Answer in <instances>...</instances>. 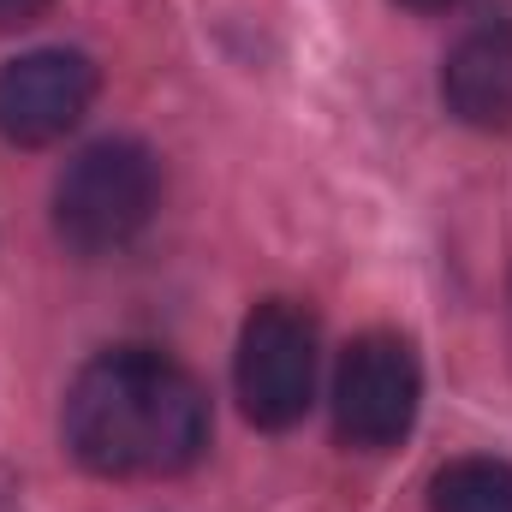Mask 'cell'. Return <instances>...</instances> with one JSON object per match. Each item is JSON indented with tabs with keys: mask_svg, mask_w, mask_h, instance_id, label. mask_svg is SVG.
Segmentation results:
<instances>
[{
	"mask_svg": "<svg viewBox=\"0 0 512 512\" xmlns=\"http://www.w3.org/2000/svg\"><path fill=\"white\" fill-rule=\"evenodd\" d=\"M399 6H411V12H447L453 0H399Z\"/></svg>",
	"mask_w": 512,
	"mask_h": 512,
	"instance_id": "cell-9",
	"label": "cell"
},
{
	"mask_svg": "<svg viewBox=\"0 0 512 512\" xmlns=\"http://www.w3.org/2000/svg\"><path fill=\"white\" fill-rule=\"evenodd\" d=\"M96 102V66L72 48H36L0 66V137L42 149L78 126Z\"/></svg>",
	"mask_w": 512,
	"mask_h": 512,
	"instance_id": "cell-5",
	"label": "cell"
},
{
	"mask_svg": "<svg viewBox=\"0 0 512 512\" xmlns=\"http://www.w3.org/2000/svg\"><path fill=\"white\" fill-rule=\"evenodd\" d=\"M417 399H423V370L399 334H364L346 346L334 376V429L346 447H364V453L393 447L411 429Z\"/></svg>",
	"mask_w": 512,
	"mask_h": 512,
	"instance_id": "cell-4",
	"label": "cell"
},
{
	"mask_svg": "<svg viewBox=\"0 0 512 512\" xmlns=\"http://www.w3.org/2000/svg\"><path fill=\"white\" fill-rule=\"evenodd\" d=\"M429 512H512V465L507 459H453L429 483Z\"/></svg>",
	"mask_w": 512,
	"mask_h": 512,
	"instance_id": "cell-7",
	"label": "cell"
},
{
	"mask_svg": "<svg viewBox=\"0 0 512 512\" xmlns=\"http://www.w3.org/2000/svg\"><path fill=\"white\" fill-rule=\"evenodd\" d=\"M161 203V167L143 143H90L54 185V227L78 256H108L131 245Z\"/></svg>",
	"mask_w": 512,
	"mask_h": 512,
	"instance_id": "cell-2",
	"label": "cell"
},
{
	"mask_svg": "<svg viewBox=\"0 0 512 512\" xmlns=\"http://www.w3.org/2000/svg\"><path fill=\"white\" fill-rule=\"evenodd\" d=\"M48 12V0H0V30H18V24H36Z\"/></svg>",
	"mask_w": 512,
	"mask_h": 512,
	"instance_id": "cell-8",
	"label": "cell"
},
{
	"mask_svg": "<svg viewBox=\"0 0 512 512\" xmlns=\"http://www.w3.org/2000/svg\"><path fill=\"white\" fill-rule=\"evenodd\" d=\"M447 114L477 131L512 126V24H477L453 42L441 66Z\"/></svg>",
	"mask_w": 512,
	"mask_h": 512,
	"instance_id": "cell-6",
	"label": "cell"
},
{
	"mask_svg": "<svg viewBox=\"0 0 512 512\" xmlns=\"http://www.w3.org/2000/svg\"><path fill=\"white\" fill-rule=\"evenodd\" d=\"M316 393V322L292 298H268L239 334V405L256 429H292Z\"/></svg>",
	"mask_w": 512,
	"mask_h": 512,
	"instance_id": "cell-3",
	"label": "cell"
},
{
	"mask_svg": "<svg viewBox=\"0 0 512 512\" xmlns=\"http://www.w3.org/2000/svg\"><path fill=\"white\" fill-rule=\"evenodd\" d=\"M66 447L96 477H179L209 447V399L161 352H102L66 393Z\"/></svg>",
	"mask_w": 512,
	"mask_h": 512,
	"instance_id": "cell-1",
	"label": "cell"
}]
</instances>
